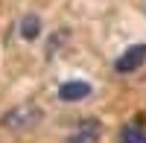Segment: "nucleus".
<instances>
[{
    "label": "nucleus",
    "mask_w": 146,
    "mask_h": 143,
    "mask_svg": "<svg viewBox=\"0 0 146 143\" xmlns=\"http://www.w3.org/2000/svg\"><path fill=\"white\" fill-rule=\"evenodd\" d=\"M44 120V111L35 102H18L15 108H9L3 117H0V126L9 128V132H29Z\"/></svg>",
    "instance_id": "1"
},
{
    "label": "nucleus",
    "mask_w": 146,
    "mask_h": 143,
    "mask_svg": "<svg viewBox=\"0 0 146 143\" xmlns=\"http://www.w3.org/2000/svg\"><path fill=\"white\" fill-rule=\"evenodd\" d=\"M143 62H146V44H131L126 53L117 56L114 70L117 73H135L137 67H143Z\"/></svg>",
    "instance_id": "2"
},
{
    "label": "nucleus",
    "mask_w": 146,
    "mask_h": 143,
    "mask_svg": "<svg viewBox=\"0 0 146 143\" xmlns=\"http://www.w3.org/2000/svg\"><path fill=\"white\" fill-rule=\"evenodd\" d=\"M91 85L88 82H82V79H70V82H64L62 88H58V99L62 102H82V99H88L91 97Z\"/></svg>",
    "instance_id": "3"
},
{
    "label": "nucleus",
    "mask_w": 146,
    "mask_h": 143,
    "mask_svg": "<svg viewBox=\"0 0 146 143\" xmlns=\"http://www.w3.org/2000/svg\"><path fill=\"white\" fill-rule=\"evenodd\" d=\"M100 134H102L100 120H82L76 132L67 137V143H100Z\"/></svg>",
    "instance_id": "4"
},
{
    "label": "nucleus",
    "mask_w": 146,
    "mask_h": 143,
    "mask_svg": "<svg viewBox=\"0 0 146 143\" xmlns=\"http://www.w3.org/2000/svg\"><path fill=\"white\" fill-rule=\"evenodd\" d=\"M21 35L27 41H35L41 35V18L38 15H23L21 18Z\"/></svg>",
    "instance_id": "5"
},
{
    "label": "nucleus",
    "mask_w": 146,
    "mask_h": 143,
    "mask_svg": "<svg viewBox=\"0 0 146 143\" xmlns=\"http://www.w3.org/2000/svg\"><path fill=\"white\" fill-rule=\"evenodd\" d=\"M120 143H146V128L137 126V123L123 126V132H120Z\"/></svg>",
    "instance_id": "6"
}]
</instances>
